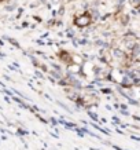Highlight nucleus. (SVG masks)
<instances>
[{
	"mask_svg": "<svg viewBox=\"0 0 140 150\" xmlns=\"http://www.w3.org/2000/svg\"><path fill=\"white\" fill-rule=\"evenodd\" d=\"M89 23H91V17L88 14H82V15H80V17L76 19V25L78 28H85V26H88Z\"/></svg>",
	"mask_w": 140,
	"mask_h": 150,
	"instance_id": "obj_1",
	"label": "nucleus"
},
{
	"mask_svg": "<svg viewBox=\"0 0 140 150\" xmlns=\"http://www.w3.org/2000/svg\"><path fill=\"white\" fill-rule=\"evenodd\" d=\"M0 1H3V0H0Z\"/></svg>",
	"mask_w": 140,
	"mask_h": 150,
	"instance_id": "obj_2",
	"label": "nucleus"
}]
</instances>
